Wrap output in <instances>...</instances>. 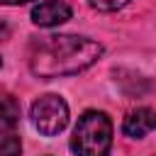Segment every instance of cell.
<instances>
[{"mask_svg":"<svg viewBox=\"0 0 156 156\" xmlns=\"http://www.w3.org/2000/svg\"><path fill=\"white\" fill-rule=\"evenodd\" d=\"M20 122V102L10 93H0V134L15 129Z\"/></svg>","mask_w":156,"mask_h":156,"instance_id":"obj_6","label":"cell"},{"mask_svg":"<svg viewBox=\"0 0 156 156\" xmlns=\"http://www.w3.org/2000/svg\"><path fill=\"white\" fill-rule=\"evenodd\" d=\"M24 2H32V0H0V5H24Z\"/></svg>","mask_w":156,"mask_h":156,"instance_id":"obj_9","label":"cell"},{"mask_svg":"<svg viewBox=\"0 0 156 156\" xmlns=\"http://www.w3.org/2000/svg\"><path fill=\"white\" fill-rule=\"evenodd\" d=\"M112 146V122L105 112L88 110L78 117L71 136V149L76 156H107Z\"/></svg>","mask_w":156,"mask_h":156,"instance_id":"obj_2","label":"cell"},{"mask_svg":"<svg viewBox=\"0 0 156 156\" xmlns=\"http://www.w3.org/2000/svg\"><path fill=\"white\" fill-rule=\"evenodd\" d=\"M129 0H90V5L95 7V10H100V12H112V10H119V7H124Z\"/></svg>","mask_w":156,"mask_h":156,"instance_id":"obj_8","label":"cell"},{"mask_svg":"<svg viewBox=\"0 0 156 156\" xmlns=\"http://www.w3.org/2000/svg\"><path fill=\"white\" fill-rule=\"evenodd\" d=\"M102 54V46L88 37L51 34L39 37L29 49V68L39 78L73 76L93 66Z\"/></svg>","mask_w":156,"mask_h":156,"instance_id":"obj_1","label":"cell"},{"mask_svg":"<svg viewBox=\"0 0 156 156\" xmlns=\"http://www.w3.org/2000/svg\"><path fill=\"white\" fill-rule=\"evenodd\" d=\"M22 151V141L12 134H5L0 136V156H20Z\"/></svg>","mask_w":156,"mask_h":156,"instance_id":"obj_7","label":"cell"},{"mask_svg":"<svg viewBox=\"0 0 156 156\" xmlns=\"http://www.w3.org/2000/svg\"><path fill=\"white\" fill-rule=\"evenodd\" d=\"M122 129H124V134L132 136V139L146 136L149 132L156 129V110H151V107H136L134 112H129V115L124 117Z\"/></svg>","mask_w":156,"mask_h":156,"instance_id":"obj_5","label":"cell"},{"mask_svg":"<svg viewBox=\"0 0 156 156\" xmlns=\"http://www.w3.org/2000/svg\"><path fill=\"white\" fill-rule=\"evenodd\" d=\"M66 20H71V7L61 0H44L32 10V22L39 27H56Z\"/></svg>","mask_w":156,"mask_h":156,"instance_id":"obj_4","label":"cell"},{"mask_svg":"<svg viewBox=\"0 0 156 156\" xmlns=\"http://www.w3.org/2000/svg\"><path fill=\"white\" fill-rule=\"evenodd\" d=\"M32 122L44 136H54L68 124V105L58 95H41L32 105Z\"/></svg>","mask_w":156,"mask_h":156,"instance_id":"obj_3","label":"cell"}]
</instances>
